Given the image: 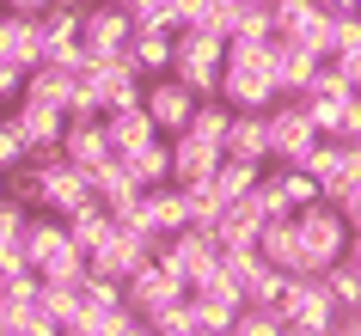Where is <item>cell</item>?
<instances>
[{"instance_id": "6da1fadb", "label": "cell", "mask_w": 361, "mask_h": 336, "mask_svg": "<svg viewBox=\"0 0 361 336\" xmlns=\"http://www.w3.org/2000/svg\"><path fill=\"white\" fill-rule=\"evenodd\" d=\"M221 98L233 111H269L276 104V37H233L227 43V74H221Z\"/></svg>"}, {"instance_id": "7a4b0ae2", "label": "cell", "mask_w": 361, "mask_h": 336, "mask_svg": "<svg viewBox=\"0 0 361 336\" xmlns=\"http://www.w3.org/2000/svg\"><path fill=\"white\" fill-rule=\"evenodd\" d=\"M25 257H31V269H37L43 281H86L92 275V263H86V251L74 244V232H68V220H25L19 232Z\"/></svg>"}, {"instance_id": "3957f363", "label": "cell", "mask_w": 361, "mask_h": 336, "mask_svg": "<svg viewBox=\"0 0 361 336\" xmlns=\"http://www.w3.org/2000/svg\"><path fill=\"white\" fill-rule=\"evenodd\" d=\"M171 74L184 80L196 98H221V74H227V37H214V31H178Z\"/></svg>"}, {"instance_id": "277c9868", "label": "cell", "mask_w": 361, "mask_h": 336, "mask_svg": "<svg viewBox=\"0 0 361 336\" xmlns=\"http://www.w3.org/2000/svg\"><path fill=\"white\" fill-rule=\"evenodd\" d=\"M294 226H300V244H306V257H312V275H324L331 263L349 257V239H355V232H349V214H343L337 202H324V196H319L312 208L294 214Z\"/></svg>"}, {"instance_id": "5b68a950", "label": "cell", "mask_w": 361, "mask_h": 336, "mask_svg": "<svg viewBox=\"0 0 361 336\" xmlns=\"http://www.w3.org/2000/svg\"><path fill=\"white\" fill-rule=\"evenodd\" d=\"M282 318L288 330H306V336H331L343 324V306L331 299V287H324V275H294L282 294Z\"/></svg>"}, {"instance_id": "8992f818", "label": "cell", "mask_w": 361, "mask_h": 336, "mask_svg": "<svg viewBox=\"0 0 361 336\" xmlns=\"http://www.w3.org/2000/svg\"><path fill=\"white\" fill-rule=\"evenodd\" d=\"M269 141H276L269 166H306V153L324 141L312 111H306V98H276L269 104Z\"/></svg>"}, {"instance_id": "52a82bcc", "label": "cell", "mask_w": 361, "mask_h": 336, "mask_svg": "<svg viewBox=\"0 0 361 336\" xmlns=\"http://www.w3.org/2000/svg\"><path fill=\"white\" fill-rule=\"evenodd\" d=\"M184 299H190V287L171 275L159 257H147V263L129 275V312H141L147 324H159V318H166L171 306H184Z\"/></svg>"}, {"instance_id": "ba28073f", "label": "cell", "mask_w": 361, "mask_h": 336, "mask_svg": "<svg viewBox=\"0 0 361 336\" xmlns=\"http://www.w3.org/2000/svg\"><path fill=\"white\" fill-rule=\"evenodd\" d=\"M159 263H166L184 287H196V281L221 263V239H214L209 226H184V232H171V239L159 244Z\"/></svg>"}, {"instance_id": "9c48e42d", "label": "cell", "mask_w": 361, "mask_h": 336, "mask_svg": "<svg viewBox=\"0 0 361 336\" xmlns=\"http://www.w3.org/2000/svg\"><path fill=\"white\" fill-rule=\"evenodd\" d=\"M86 202H98L92 196V171L74 166L68 153H49V159H43V208L68 220V214H80Z\"/></svg>"}, {"instance_id": "30bf717a", "label": "cell", "mask_w": 361, "mask_h": 336, "mask_svg": "<svg viewBox=\"0 0 361 336\" xmlns=\"http://www.w3.org/2000/svg\"><path fill=\"white\" fill-rule=\"evenodd\" d=\"M86 86L98 92L104 111H129V104L147 98V74L135 68V56H104V61H92V68H86Z\"/></svg>"}, {"instance_id": "8fae6325", "label": "cell", "mask_w": 361, "mask_h": 336, "mask_svg": "<svg viewBox=\"0 0 361 336\" xmlns=\"http://www.w3.org/2000/svg\"><path fill=\"white\" fill-rule=\"evenodd\" d=\"M135 43V19L123 0H92L86 6V56L104 61V56H129Z\"/></svg>"}, {"instance_id": "7c38bea8", "label": "cell", "mask_w": 361, "mask_h": 336, "mask_svg": "<svg viewBox=\"0 0 361 336\" xmlns=\"http://www.w3.org/2000/svg\"><path fill=\"white\" fill-rule=\"evenodd\" d=\"M13 129H19L25 153L31 159H49V153H61V135H68V111H56V104H37V98H19V111L6 116Z\"/></svg>"}, {"instance_id": "4fadbf2b", "label": "cell", "mask_w": 361, "mask_h": 336, "mask_svg": "<svg viewBox=\"0 0 361 336\" xmlns=\"http://www.w3.org/2000/svg\"><path fill=\"white\" fill-rule=\"evenodd\" d=\"M141 104H147V116L159 123V135H184L202 98H196L178 74H153V80H147V98H141Z\"/></svg>"}, {"instance_id": "5bb4252c", "label": "cell", "mask_w": 361, "mask_h": 336, "mask_svg": "<svg viewBox=\"0 0 361 336\" xmlns=\"http://www.w3.org/2000/svg\"><path fill=\"white\" fill-rule=\"evenodd\" d=\"M306 171L319 178L324 202H343V196H349V189L361 184V178H355V166H349V147H343V141H319V147L306 153Z\"/></svg>"}, {"instance_id": "9a60e30c", "label": "cell", "mask_w": 361, "mask_h": 336, "mask_svg": "<svg viewBox=\"0 0 361 336\" xmlns=\"http://www.w3.org/2000/svg\"><path fill=\"white\" fill-rule=\"evenodd\" d=\"M0 56L19 61L25 74L43 68V19H31V13H0Z\"/></svg>"}, {"instance_id": "2e32d148", "label": "cell", "mask_w": 361, "mask_h": 336, "mask_svg": "<svg viewBox=\"0 0 361 336\" xmlns=\"http://www.w3.org/2000/svg\"><path fill=\"white\" fill-rule=\"evenodd\" d=\"M264 226H269V214L257 208V196H239V202H227V214H221V226H214V239H221V251H257Z\"/></svg>"}, {"instance_id": "e0dca14e", "label": "cell", "mask_w": 361, "mask_h": 336, "mask_svg": "<svg viewBox=\"0 0 361 336\" xmlns=\"http://www.w3.org/2000/svg\"><path fill=\"white\" fill-rule=\"evenodd\" d=\"M221 153L214 141H202V135H171V184H202V178H214V166H221Z\"/></svg>"}, {"instance_id": "ac0fdd59", "label": "cell", "mask_w": 361, "mask_h": 336, "mask_svg": "<svg viewBox=\"0 0 361 336\" xmlns=\"http://www.w3.org/2000/svg\"><path fill=\"white\" fill-rule=\"evenodd\" d=\"M141 226H147V232H159V239L184 232V226H190L184 184H159V189H147V196H141Z\"/></svg>"}, {"instance_id": "d6986e66", "label": "cell", "mask_w": 361, "mask_h": 336, "mask_svg": "<svg viewBox=\"0 0 361 336\" xmlns=\"http://www.w3.org/2000/svg\"><path fill=\"white\" fill-rule=\"evenodd\" d=\"M257 251H264V263H276V269H288V275H312V257H306L294 220H269L264 239H257Z\"/></svg>"}, {"instance_id": "ffe728a7", "label": "cell", "mask_w": 361, "mask_h": 336, "mask_svg": "<svg viewBox=\"0 0 361 336\" xmlns=\"http://www.w3.org/2000/svg\"><path fill=\"white\" fill-rule=\"evenodd\" d=\"M227 153H233V159H257V166H269V153H276V141H269V111H233Z\"/></svg>"}, {"instance_id": "44dd1931", "label": "cell", "mask_w": 361, "mask_h": 336, "mask_svg": "<svg viewBox=\"0 0 361 336\" xmlns=\"http://www.w3.org/2000/svg\"><path fill=\"white\" fill-rule=\"evenodd\" d=\"M319 61L312 49H300V43L276 37V92L282 98H306V86H312V74H319Z\"/></svg>"}, {"instance_id": "7402d4cb", "label": "cell", "mask_w": 361, "mask_h": 336, "mask_svg": "<svg viewBox=\"0 0 361 336\" xmlns=\"http://www.w3.org/2000/svg\"><path fill=\"white\" fill-rule=\"evenodd\" d=\"M104 135H111V153H135L159 135V123L147 116V104H129V111H104Z\"/></svg>"}, {"instance_id": "603a6c76", "label": "cell", "mask_w": 361, "mask_h": 336, "mask_svg": "<svg viewBox=\"0 0 361 336\" xmlns=\"http://www.w3.org/2000/svg\"><path fill=\"white\" fill-rule=\"evenodd\" d=\"M61 153H68L74 166H86V171H98L104 159H116V153H111V135H104V116H98V123H68Z\"/></svg>"}, {"instance_id": "cb8c5ba5", "label": "cell", "mask_w": 361, "mask_h": 336, "mask_svg": "<svg viewBox=\"0 0 361 336\" xmlns=\"http://www.w3.org/2000/svg\"><path fill=\"white\" fill-rule=\"evenodd\" d=\"M80 92V74L74 68H56V61H43V68H31L25 74V98H37V104H56V111H68Z\"/></svg>"}, {"instance_id": "d4e9b609", "label": "cell", "mask_w": 361, "mask_h": 336, "mask_svg": "<svg viewBox=\"0 0 361 336\" xmlns=\"http://www.w3.org/2000/svg\"><path fill=\"white\" fill-rule=\"evenodd\" d=\"M116 159H129V171H135V184H141V189H159V184H171V135H153L147 147L116 153Z\"/></svg>"}, {"instance_id": "484cf974", "label": "cell", "mask_w": 361, "mask_h": 336, "mask_svg": "<svg viewBox=\"0 0 361 336\" xmlns=\"http://www.w3.org/2000/svg\"><path fill=\"white\" fill-rule=\"evenodd\" d=\"M129 56L141 74H171V56H178V31H159V25H141L129 43Z\"/></svg>"}, {"instance_id": "4316f807", "label": "cell", "mask_w": 361, "mask_h": 336, "mask_svg": "<svg viewBox=\"0 0 361 336\" xmlns=\"http://www.w3.org/2000/svg\"><path fill=\"white\" fill-rule=\"evenodd\" d=\"M269 166H257V159H233V153H221V166H214V178L209 184L227 196V202H239V196H251L257 189V178H264Z\"/></svg>"}, {"instance_id": "83f0119b", "label": "cell", "mask_w": 361, "mask_h": 336, "mask_svg": "<svg viewBox=\"0 0 361 336\" xmlns=\"http://www.w3.org/2000/svg\"><path fill=\"white\" fill-rule=\"evenodd\" d=\"M227 129H233V104L227 98H202L190 116V135H202V141H214V147H227Z\"/></svg>"}, {"instance_id": "f1b7e54d", "label": "cell", "mask_w": 361, "mask_h": 336, "mask_svg": "<svg viewBox=\"0 0 361 336\" xmlns=\"http://www.w3.org/2000/svg\"><path fill=\"white\" fill-rule=\"evenodd\" d=\"M184 202H190V226H221V214H227V196H221V189L209 184V178H202V184H184Z\"/></svg>"}, {"instance_id": "f546056e", "label": "cell", "mask_w": 361, "mask_h": 336, "mask_svg": "<svg viewBox=\"0 0 361 336\" xmlns=\"http://www.w3.org/2000/svg\"><path fill=\"white\" fill-rule=\"evenodd\" d=\"M324 287H331V299H337L343 312H361V269H355L349 257L324 269Z\"/></svg>"}, {"instance_id": "4dcf8cb0", "label": "cell", "mask_w": 361, "mask_h": 336, "mask_svg": "<svg viewBox=\"0 0 361 336\" xmlns=\"http://www.w3.org/2000/svg\"><path fill=\"white\" fill-rule=\"evenodd\" d=\"M6 196L25 208H43V159H25V166L6 171Z\"/></svg>"}, {"instance_id": "1f68e13d", "label": "cell", "mask_w": 361, "mask_h": 336, "mask_svg": "<svg viewBox=\"0 0 361 336\" xmlns=\"http://www.w3.org/2000/svg\"><path fill=\"white\" fill-rule=\"evenodd\" d=\"M233 336H288V318L282 306H245L233 318Z\"/></svg>"}, {"instance_id": "d6a6232c", "label": "cell", "mask_w": 361, "mask_h": 336, "mask_svg": "<svg viewBox=\"0 0 361 336\" xmlns=\"http://www.w3.org/2000/svg\"><path fill=\"white\" fill-rule=\"evenodd\" d=\"M31 153H25V141H19V129L13 123H0V171H13V166H25Z\"/></svg>"}, {"instance_id": "836d02e7", "label": "cell", "mask_w": 361, "mask_h": 336, "mask_svg": "<svg viewBox=\"0 0 361 336\" xmlns=\"http://www.w3.org/2000/svg\"><path fill=\"white\" fill-rule=\"evenodd\" d=\"M123 6H129L135 31H141V25H159V31H166V0H123Z\"/></svg>"}, {"instance_id": "e575fe53", "label": "cell", "mask_w": 361, "mask_h": 336, "mask_svg": "<svg viewBox=\"0 0 361 336\" xmlns=\"http://www.w3.org/2000/svg\"><path fill=\"white\" fill-rule=\"evenodd\" d=\"M104 336H159V330H153L141 312H129V306H123V312L111 318V330H104Z\"/></svg>"}, {"instance_id": "d590c367", "label": "cell", "mask_w": 361, "mask_h": 336, "mask_svg": "<svg viewBox=\"0 0 361 336\" xmlns=\"http://www.w3.org/2000/svg\"><path fill=\"white\" fill-rule=\"evenodd\" d=\"M0 98H25V68L0 56Z\"/></svg>"}, {"instance_id": "8d00e7d4", "label": "cell", "mask_w": 361, "mask_h": 336, "mask_svg": "<svg viewBox=\"0 0 361 336\" xmlns=\"http://www.w3.org/2000/svg\"><path fill=\"white\" fill-rule=\"evenodd\" d=\"M0 6H6V13H31V19H43L56 0H0Z\"/></svg>"}, {"instance_id": "74e56055", "label": "cell", "mask_w": 361, "mask_h": 336, "mask_svg": "<svg viewBox=\"0 0 361 336\" xmlns=\"http://www.w3.org/2000/svg\"><path fill=\"white\" fill-rule=\"evenodd\" d=\"M324 13H361V0H319Z\"/></svg>"}, {"instance_id": "f35d334b", "label": "cell", "mask_w": 361, "mask_h": 336, "mask_svg": "<svg viewBox=\"0 0 361 336\" xmlns=\"http://www.w3.org/2000/svg\"><path fill=\"white\" fill-rule=\"evenodd\" d=\"M349 166H355V178H361V141H349Z\"/></svg>"}, {"instance_id": "ab89813d", "label": "cell", "mask_w": 361, "mask_h": 336, "mask_svg": "<svg viewBox=\"0 0 361 336\" xmlns=\"http://www.w3.org/2000/svg\"><path fill=\"white\" fill-rule=\"evenodd\" d=\"M349 263H355V269H361V239H349Z\"/></svg>"}, {"instance_id": "60d3db41", "label": "cell", "mask_w": 361, "mask_h": 336, "mask_svg": "<svg viewBox=\"0 0 361 336\" xmlns=\"http://www.w3.org/2000/svg\"><path fill=\"white\" fill-rule=\"evenodd\" d=\"M202 336H233V330H202Z\"/></svg>"}, {"instance_id": "b9f144b4", "label": "cell", "mask_w": 361, "mask_h": 336, "mask_svg": "<svg viewBox=\"0 0 361 336\" xmlns=\"http://www.w3.org/2000/svg\"><path fill=\"white\" fill-rule=\"evenodd\" d=\"M0 196H6V171H0Z\"/></svg>"}, {"instance_id": "7bdbcfd3", "label": "cell", "mask_w": 361, "mask_h": 336, "mask_svg": "<svg viewBox=\"0 0 361 336\" xmlns=\"http://www.w3.org/2000/svg\"><path fill=\"white\" fill-rule=\"evenodd\" d=\"M61 336H86V330H61Z\"/></svg>"}, {"instance_id": "ee69618b", "label": "cell", "mask_w": 361, "mask_h": 336, "mask_svg": "<svg viewBox=\"0 0 361 336\" xmlns=\"http://www.w3.org/2000/svg\"><path fill=\"white\" fill-rule=\"evenodd\" d=\"M6 244H13V239H0V251H6Z\"/></svg>"}, {"instance_id": "f6af8a7d", "label": "cell", "mask_w": 361, "mask_h": 336, "mask_svg": "<svg viewBox=\"0 0 361 336\" xmlns=\"http://www.w3.org/2000/svg\"><path fill=\"white\" fill-rule=\"evenodd\" d=\"M0 123H6V116H0Z\"/></svg>"}]
</instances>
